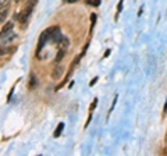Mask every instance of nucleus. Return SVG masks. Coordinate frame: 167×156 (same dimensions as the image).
<instances>
[{"label": "nucleus", "instance_id": "nucleus-3", "mask_svg": "<svg viewBox=\"0 0 167 156\" xmlns=\"http://www.w3.org/2000/svg\"><path fill=\"white\" fill-rule=\"evenodd\" d=\"M13 27H14V22H13V21H8L7 24L3 27L2 32H0V39H3L8 32H11V31H13Z\"/></svg>", "mask_w": 167, "mask_h": 156}, {"label": "nucleus", "instance_id": "nucleus-11", "mask_svg": "<svg viewBox=\"0 0 167 156\" xmlns=\"http://www.w3.org/2000/svg\"><path fill=\"white\" fill-rule=\"evenodd\" d=\"M35 86V75H31V88H33Z\"/></svg>", "mask_w": 167, "mask_h": 156}, {"label": "nucleus", "instance_id": "nucleus-8", "mask_svg": "<svg viewBox=\"0 0 167 156\" xmlns=\"http://www.w3.org/2000/svg\"><path fill=\"white\" fill-rule=\"evenodd\" d=\"M64 130V124L63 123H60V124L57 125V128H56V131H54V136L57 138V136H60V134H61V131Z\"/></svg>", "mask_w": 167, "mask_h": 156}, {"label": "nucleus", "instance_id": "nucleus-15", "mask_svg": "<svg viewBox=\"0 0 167 156\" xmlns=\"http://www.w3.org/2000/svg\"><path fill=\"white\" fill-rule=\"evenodd\" d=\"M96 81H97V78H96V77H95V78H93V80H92V81H91V85H93V84H95V82H96Z\"/></svg>", "mask_w": 167, "mask_h": 156}, {"label": "nucleus", "instance_id": "nucleus-13", "mask_svg": "<svg viewBox=\"0 0 167 156\" xmlns=\"http://www.w3.org/2000/svg\"><path fill=\"white\" fill-rule=\"evenodd\" d=\"M4 53H6V49H4V47H3V46H0V56H2V54H4Z\"/></svg>", "mask_w": 167, "mask_h": 156}, {"label": "nucleus", "instance_id": "nucleus-4", "mask_svg": "<svg viewBox=\"0 0 167 156\" xmlns=\"http://www.w3.org/2000/svg\"><path fill=\"white\" fill-rule=\"evenodd\" d=\"M64 72V67L63 66H56L54 71H53V80H58Z\"/></svg>", "mask_w": 167, "mask_h": 156}, {"label": "nucleus", "instance_id": "nucleus-5", "mask_svg": "<svg viewBox=\"0 0 167 156\" xmlns=\"http://www.w3.org/2000/svg\"><path fill=\"white\" fill-rule=\"evenodd\" d=\"M7 15H8V4L0 6V21H4Z\"/></svg>", "mask_w": 167, "mask_h": 156}, {"label": "nucleus", "instance_id": "nucleus-6", "mask_svg": "<svg viewBox=\"0 0 167 156\" xmlns=\"http://www.w3.org/2000/svg\"><path fill=\"white\" fill-rule=\"evenodd\" d=\"M60 49H64V50H67V47H68V45H70V41L67 38H61L60 39Z\"/></svg>", "mask_w": 167, "mask_h": 156}, {"label": "nucleus", "instance_id": "nucleus-2", "mask_svg": "<svg viewBox=\"0 0 167 156\" xmlns=\"http://www.w3.org/2000/svg\"><path fill=\"white\" fill-rule=\"evenodd\" d=\"M50 33H52V28H49V29H45L43 32H42L41 38H39V42H38V54H39V52L42 50V47L45 46L46 41H47V39H50Z\"/></svg>", "mask_w": 167, "mask_h": 156}, {"label": "nucleus", "instance_id": "nucleus-1", "mask_svg": "<svg viewBox=\"0 0 167 156\" xmlns=\"http://www.w3.org/2000/svg\"><path fill=\"white\" fill-rule=\"evenodd\" d=\"M35 4H36V0H29V3L24 7L22 13L18 14V15H15V17H18L19 22H25L28 18H29V15H31V13H32L33 7H35Z\"/></svg>", "mask_w": 167, "mask_h": 156}, {"label": "nucleus", "instance_id": "nucleus-16", "mask_svg": "<svg viewBox=\"0 0 167 156\" xmlns=\"http://www.w3.org/2000/svg\"><path fill=\"white\" fill-rule=\"evenodd\" d=\"M15 2H18V0H15Z\"/></svg>", "mask_w": 167, "mask_h": 156}, {"label": "nucleus", "instance_id": "nucleus-9", "mask_svg": "<svg viewBox=\"0 0 167 156\" xmlns=\"http://www.w3.org/2000/svg\"><path fill=\"white\" fill-rule=\"evenodd\" d=\"M64 54H66V50L64 49H60L57 53V56H56V63H58V61H61V58L64 57Z\"/></svg>", "mask_w": 167, "mask_h": 156}, {"label": "nucleus", "instance_id": "nucleus-10", "mask_svg": "<svg viewBox=\"0 0 167 156\" xmlns=\"http://www.w3.org/2000/svg\"><path fill=\"white\" fill-rule=\"evenodd\" d=\"M86 3L91 6H99L100 4V0H86Z\"/></svg>", "mask_w": 167, "mask_h": 156}, {"label": "nucleus", "instance_id": "nucleus-14", "mask_svg": "<svg viewBox=\"0 0 167 156\" xmlns=\"http://www.w3.org/2000/svg\"><path fill=\"white\" fill-rule=\"evenodd\" d=\"M7 2H8V0H0V6H4V4H7Z\"/></svg>", "mask_w": 167, "mask_h": 156}, {"label": "nucleus", "instance_id": "nucleus-12", "mask_svg": "<svg viewBox=\"0 0 167 156\" xmlns=\"http://www.w3.org/2000/svg\"><path fill=\"white\" fill-rule=\"evenodd\" d=\"M122 3H124V0H120V3H118V10H117V14L121 11V8H122Z\"/></svg>", "mask_w": 167, "mask_h": 156}, {"label": "nucleus", "instance_id": "nucleus-7", "mask_svg": "<svg viewBox=\"0 0 167 156\" xmlns=\"http://www.w3.org/2000/svg\"><path fill=\"white\" fill-rule=\"evenodd\" d=\"M15 38V32H13V31H11V32H8L7 35L4 36V38L2 39V41H4V43H7V42H10V41H13V39Z\"/></svg>", "mask_w": 167, "mask_h": 156}]
</instances>
